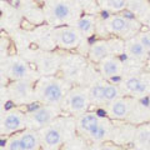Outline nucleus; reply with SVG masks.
Returning <instances> with one entry per match:
<instances>
[{
	"label": "nucleus",
	"instance_id": "1",
	"mask_svg": "<svg viewBox=\"0 0 150 150\" xmlns=\"http://www.w3.org/2000/svg\"><path fill=\"white\" fill-rule=\"evenodd\" d=\"M114 128V121L106 115H100L98 111L89 110L81 115L75 116L76 134L93 144L111 142Z\"/></svg>",
	"mask_w": 150,
	"mask_h": 150
},
{
	"label": "nucleus",
	"instance_id": "2",
	"mask_svg": "<svg viewBox=\"0 0 150 150\" xmlns=\"http://www.w3.org/2000/svg\"><path fill=\"white\" fill-rule=\"evenodd\" d=\"M46 24L51 28L73 25L83 15L81 0H39Z\"/></svg>",
	"mask_w": 150,
	"mask_h": 150
},
{
	"label": "nucleus",
	"instance_id": "3",
	"mask_svg": "<svg viewBox=\"0 0 150 150\" xmlns=\"http://www.w3.org/2000/svg\"><path fill=\"white\" fill-rule=\"evenodd\" d=\"M73 84L63 76L46 75L35 81V101L38 104L62 106Z\"/></svg>",
	"mask_w": 150,
	"mask_h": 150
},
{
	"label": "nucleus",
	"instance_id": "4",
	"mask_svg": "<svg viewBox=\"0 0 150 150\" xmlns=\"http://www.w3.org/2000/svg\"><path fill=\"white\" fill-rule=\"evenodd\" d=\"M73 133H76L74 123L69 125V119L58 118L51 124L46 125L45 128L39 130L41 144L44 150H58L64 143L71 137Z\"/></svg>",
	"mask_w": 150,
	"mask_h": 150
},
{
	"label": "nucleus",
	"instance_id": "5",
	"mask_svg": "<svg viewBox=\"0 0 150 150\" xmlns=\"http://www.w3.org/2000/svg\"><path fill=\"white\" fill-rule=\"evenodd\" d=\"M106 34L114 35L123 40H128L139 34L143 29L142 23L135 16L121 15V14H110L101 21Z\"/></svg>",
	"mask_w": 150,
	"mask_h": 150
},
{
	"label": "nucleus",
	"instance_id": "6",
	"mask_svg": "<svg viewBox=\"0 0 150 150\" xmlns=\"http://www.w3.org/2000/svg\"><path fill=\"white\" fill-rule=\"evenodd\" d=\"M1 75L14 80H31L36 81L40 78L39 73L31 68V65L19 55H6L1 59Z\"/></svg>",
	"mask_w": 150,
	"mask_h": 150
},
{
	"label": "nucleus",
	"instance_id": "7",
	"mask_svg": "<svg viewBox=\"0 0 150 150\" xmlns=\"http://www.w3.org/2000/svg\"><path fill=\"white\" fill-rule=\"evenodd\" d=\"M125 53V40L120 38L98 39L89 45L88 58L91 63L99 64L109 56H120Z\"/></svg>",
	"mask_w": 150,
	"mask_h": 150
},
{
	"label": "nucleus",
	"instance_id": "8",
	"mask_svg": "<svg viewBox=\"0 0 150 150\" xmlns=\"http://www.w3.org/2000/svg\"><path fill=\"white\" fill-rule=\"evenodd\" d=\"M91 101L89 95V88L79 84V85H73V88L69 90L62 104V109L68 115L75 118L89 111Z\"/></svg>",
	"mask_w": 150,
	"mask_h": 150
},
{
	"label": "nucleus",
	"instance_id": "9",
	"mask_svg": "<svg viewBox=\"0 0 150 150\" xmlns=\"http://www.w3.org/2000/svg\"><path fill=\"white\" fill-rule=\"evenodd\" d=\"M140 100L142 99L125 95L106 104L103 109H104L105 115L112 121H126L131 124Z\"/></svg>",
	"mask_w": 150,
	"mask_h": 150
},
{
	"label": "nucleus",
	"instance_id": "10",
	"mask_svg": "<svg viewBox=\"0 0 150 150\" xmlns=\"http://www.w3.org/2000/svg\"><path fill=\"white\" fill-rule=\"evenodd\" d=\"M62 106L58 105H46V104H38L34 109L25 112V121L26 128L40 130L45 128L46 125L51 124L63 114Z\"/></svg>",
	"mask_w": 150,
	"mask_h": 150
},
{
	"label": "nucleus",
	"instance_id": "11",
	"mask_svg": "<svg viewBox=\"0 0 150 150\" xmlns=\"http://www.w3.org/2000/svg\"><path fill=\"white\" fill-rule=\"evenodd\" d=\"M50 38L53 43L63 50H74L80 46L85 38L74 25L55 26L50 29Z\"/></svg>",
	"mask_w": 150,
	"mask_h": 150
},
{
	"label": "nucleus",
	"instance_id": "12",
	"mask_svg": "<svg viewBox=\"0 0 150 150\" xmlns=\"http://www.w3.org/2000/svg\"><path fill=\"white\" fill-rule=\"evenodd\" d=\"M120 86L124 91V95L133 96L137 99H143L150 95V74L139 73L125 76L121 80Z\"/></svg>",
	"mask_w": 150,
	"mask_h": 150
},
{
	"label": "nucleus",
	"instance_id": "13",
	"mask_svg": "<svg viewBox=\"0 0 150 150\" xmlns=\"http://www.w3.org/2000/svg\"><path fill=\"white\" fill-rule=\"evenodd\" d=\"M10 101L15 105H29L35 101V81L14 80L6 85Z\"/></svg>",
	"mask_w": 150,
	"mask_h": 150
},
{
	"label": "nucleus",
	"instance_id": "14",
	"mask_svg": "<svg viewBox=\"0 0 150 150\" xmlns=\"http://www.w3.org/2000/svg\"><path fill=\"white\" fill-rule=\"evenodd\" d=\"M26 129L25 112L18 108L1 110L0 115V134L3 137H10Z\"/></svg>",
	"mask_w": 150,
	"mask_h": 150
},
{
	"label": "nucleus",
	"instance_id": "15",
	"mask_svg": "<svg viewBox=\"0 0 150 150\" xmlns=\"http://www.w3.org/2000/svg\"><path fill=\"white\" fill-rule=\"evenodd\" d=\"M86 60L79 54H67L63 55L62 71L63 78L70 81L74 85H79L80 80L86 73Z\"/></svg>",
	"mask_w": 150,
	"mask_h": 150
},
{
	"label": "nucleus",
	"instance_id": "16",
	"mask_svg": "<svg viewBox=\"0 0 150 150\" xmlns=\"http://www.w3.org/2000/svg\"><path fill=\"white\" fill-rule=\"evenodd\" d=\"M36 71L40 76H46V75H56V73L62 69L63 55H60L56 51H39L36 53L34 58Z\"/></svg>",
	"mask_w": 150,
	"mask_h": 150
},
{
	"label": "nucleus",
	"instance_id": "17",
	"mask_svg": "<svg viewBox=\"0 0 150 150\" xmlns=\"http://www.w3.org/2000/svg\"><path fill=\"white\" fill-rule=\"evenodd\" d=\"M124 63L120 56H109L98 64V71L104 80L114 81L116 78H121L124 74Z\"/></svg>",
	"mask_w": 150,
	"mask_h": 150
},
{
	"label": "nucleus",
	"instance_id": "18",
	"mask_svg": "<svg viewBox=\"0 0 150 150\" xmlns=\"http://www.w3.org/2000/svg\"><path fill=\"white\" fill-rule=\"evenodd\" d=\"M130 60L137 63H144L146 62L150 53L144 48V45L140 43L138 36L130 38L125 40V53H124Z\"/></svg>",
	"mask_w": 150,
	"mask_h": 150
},
{
	"label": "nucleus",
	"instance_id": "19",
	"mask_svg": "<svg viewBox=\"0 0 150 150\" xmlns=\"http://www.w3.org/2000/svg\"><path fill=\"white\" fill-rule=\"evenodd\" d=\"M98 24H99V21H98V18L95 15L83 14L73 25L81 33V35L85 39H89V38H91L98 33Z\"/></svg>",
	"mask_w": 150,
	"mask_h": 150
},
{
	"label": "nucleus",
	"instance_id": "20",
	"mask_svg": "<svg viewBox=\"0 0 150 150\" xmlns=\"http://www.w3.org/2000/svg\"><path fill=\"white\" fill-rule=\"evenodd\" d=\"M105 83L103 78L94 80L88 85L89 88V95H90V101L91 105L95 108H104L106 101H105Z\"/></svg>",
	"mask_w": 150,
	"mask_h": 150
},
{
	"label": "nucleus",
	"instance_id": "21",
	"mask_svg": "<svg viewBox=\"0 0 150 150\" xmlns=\"http://www.w3.org/2000/svg\"><path fill=\"white\" fill-rule=\"evenodd\" d=\"M131 145L140 150H150V121L137 125Z\"/></svg>",
	"mask_w": 150,
	"mask_h": 150
},
{
	"label": "nucleus",
	"instance_id": "22",
	"mask_svg": "<svg viewBox=\"0 0 150 150\" xmlns=\"http://www.w3.org/2000/svg\"><path fill=\"white\" fill-rule=\"evenodd\" d=\"M18 134H19V137H20V140H21L23 145H24L25 150H40L43 148L39 130L26 128Z\"/></svg>",
	"mask_w": 150,
	"mask_h": 150
},
{
	"label": "nucleus",
	"instance_id": "23",
	"mask_svg": "<svg viewBox=\"0 0 150 150\" xmlns=\"http://www.w3.org/2000/svg\"><path fill=\"white\" fill-rule=\"evenodd\" d=\"M128 9L139 21H150V1L149 0H129Z\"/></svg>",
	"mask_w": 150,
	"mask_h": 150
},
{
	"label": "nucleus",
	"instance_id": "24",
	"mask_svg": "<svg viewBox=\"0 0 150 150\" xmlns=\"http://www.w3.org/2000/svg\"><path fill=\"white\" fill-rule=\"evenodd\" d=\"M100 10L109 14H119L129 6V0H95Z\"/></svg>",
	"mask_w": 150,
	"mask_h": 150
},
{
	"label": "nucleus",
	"instance_id": "25",
	"mask_svg": "<svg viewBox=\"0 0 150 150\" xmlns=\"http://www.w3.org/2000/svg\"><path fill=\"white\" fill-rule=\"evenodd\" d=\"M121 96H125V95H124V91H123V89H121L120 84L106 80V83H105V101H106V104L119 99Z\"/></svg>",
	"mask_w": 150,
	"mask_h": 150
},
{
	"label": "nucleus",
	"instance_id": "26",
	"mask_svg": "<svg viewBox=\"0 0 150 150\" xmlns=\"http://www.w3.org/2000/svg\"><path fill=\"white\" fill-rule=\"evenodd\" d=\"M4 146H5L6 150H25L19 134H13L10 137H6Z\"/></svg>",
	"mask_w": 150,
	"mask_h": 150
},
{
	"label": "nucleus",
	"instance_id": "27",
	"mask_svg": "<svg viewBox=\"0 0 150 150\" xmlns=\"http://www.w3.org/2000/svg\"><path fill=\"white\" fill-rule=\"evenodd\" d=\"M90 150H124V148L112 142H105L100 144H93Z\"/></svg>",
	"mask_w": 150,
	"mask_h": 150
},
{
	"label": "nucleus",
	"instance_id": "28",
	"mask_svg": "<svg viewBox=\"0 0 150 150\" xmlns=\"http://www.w3.org/2000/svg\"><path fill=\"white\" fill-rule=\"evenodd\" d=\"M137 36L140 43L144 45V48L150 53V29H142Z\"/></svg>",
	"mask_w": 150,
	"mask_h": 150
},
{
	"label": "nucleus",
	"instance_id": "29",
	"mask_svg": "<svg viewBox=\"0 0 150 150\" xmlns=\"http://www.w3.org/2000/svg\"><path fill=\"white\" fill-rule=\"evenodd\" d=\"M124 150H140V149H137V148H129V149H124Z\"/></svg>",
	"mask_w": 150,
	"mask_h": 150
},
{
	"label": "nucleus",
	"instance_id": "30",
	"mask_svg": "<svg viewBox=\"0 0 150 150\" xmlns=\"http://www.w3.org/2000/svg\"><path fill=\"white\" fill-rule=\"evenodd\" d=\"M0 150H6V149H5V146H4V144L1 145V146H0Z\"/></svg>",
	"mask_w": 150,
	"mask_h": 150
},
{
	"label": "nucleus",
	"instance_id": "31",
	"mask_svg": "<svg viewBox=\"0 0 150 150\" xmlns=\"http://www.w3.org/2000/svg\"><path fill=\"white\" fill-rule=\"evenodd\" d=\"M149 24H150V21H149Z\"/></svg>",
	"mask_w": 150,
	"mask_h": 150
},
{
	"label": "nucleus",
	"instance_id": "32",
	"mask_svg": "<svg viewBox=\"0 0 150 150\" xmlns=\"http://www.w3.org/2000/svg\"><path fill=\"white\" fill-rule=\"evenodd\" d=\"M149 1H150V0H149Z\"/></svg>",
	"mask_w": 150,
	"mask_h": 150
}]
</instances>
